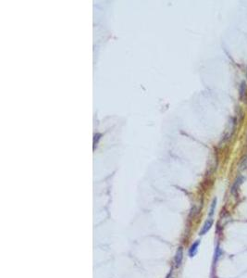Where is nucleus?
Instances as JSON below:
<instances>
[{
    "label": "nucleus",
    "instance_id": "nucleus-1",
    "mask_svg": "<svg viewBox=\"0 0 247 278\" xmlns=\"http://www.w3.org/2000/svg\"><path fill=\"white\" fill-rule=\"evenodd\" d=\"M239 97L242 102H247V85L246 82L242 81L239 87Z\"/></svg>",
    "mask_w": 247,
    "mask_h": 278
},
{
    "label": "nucleus",
    "instance_id": "nucleus-2",
    "mask_svg": "<svg viewBox=\"0 0 247 278\" xmlns=\"http://www.w3.org/2000/svg\"><path fill=\"white\" fill-rule=\"evenodd\" d=\"M212 224H213V220L211 218H209L207 222L204 223V226H203V228H202V230L200 232V234L202 235V234H207L209 231V229L211 228Z\"/></svg>",
    "mask_w": 247,
    "mask_h": 278
},
{
    "label": "nucleus",
    "instance_id": "nucleus-3",
    "mask_svg": "<svg viewBox=\"0 0 247 278\" xmlns=\"http://www.w3.org/2000/svg\"><path fill=\"white\" fill-rule=\"evenodd\" d=\"M182 257H183V251H182V248H179L175 256V265L177 267H179L182 264Z\"/></svg>",
    "mask_w": 247,
    "mask_h": 278
},
{
    "label": "nucleus",
    "instance_id": "nucleus-4",
    "mask_svg": "<svg viewBox=\"0 0 247 278\" xmlns=\"http://www.w3.org/2000/svg\"><path fill=\"white\" fill-rule=\"evenodd\" d=\"M199 244H200V241L199 240H196L193 245L192 247L190 248V250H189V256L191 258L194 257V255L196 254L197 252V249H198V247H199Z\"/></svg>",
    "mask_w": 247,
    "mask_h": 278
},
{
    "label": "nucleus",
    "instance_id": "nucleus-5",
    "mask_svg": "<svg viewBox=\"0 0 247 278\" xmlns=\"http://www.w3.org/2000/svg\"><path fill=\"white\" fill-rule=\"evenodd\" d=\"M241 181H242V178H241V176L238 177V178L235 180V182H234V184H233V185H232V187H231V189H230V192H231L232 194H235V193L237 192V190L239 189V186H240Z\"/></svg>",
    "mask_w": 247,
    "mask_h": 278
},
{
    "label": "nucleus",
    "instance_id": "nucleus-6",
    "mask_svg": "<svg viewBox=\"0 0 247 278\" xmlns=\"http://www.w3.org/2000/svg\"><path fill=\"white\" fill-rule=\"evenodd\" d=\"M216 205H217V198L215 197L214 200H213V202H212V205H211V209H210V212H209V216L210 217L214 214V211H215Z\"/></svg>",
    "mask_w": 247,
    "mask_h": 278
},
{
    "label": "nucleus",
    "instance_id": "nucleus-7",
    "mask_svg": "<svg viewBox=\"0 0 247 278\" xmlns=\"http://www.w3.org/2000/svg\"><path fill=\"white\" fill-rule=\"evenodd\" d=\"M220 253H221V252H220V249H219V248L218 247V248H217V250H216V256H215V261L219 259V257Z\"/></svg>",
    "mask_w": 247,
    "mask_h": 278
}]
</instances>
